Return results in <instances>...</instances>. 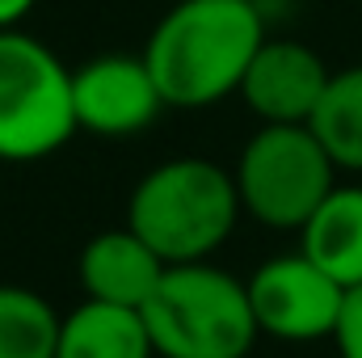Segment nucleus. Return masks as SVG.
Returning a JSON list of instances; mask_svg holds the SVG:
<instances>
[{"label": "nucleus", "mask_w": 362, "mask_h": 358, "mask_svg": "<svg viewBox=\"0 0 362 358\" xmlns=\"http://www.w3.org/2000/svg\"><path fill=\"white\" fill-rule=\"evenodd\" d=\"M299 249L346 291L362 282V185H333L299 228Z\"/></svg>", "instance_id": "nucleus-10"}, {"label": "nucleus", "mask_w": 362, "mask_h": 358, "mask_svg": "<svg viewBox=\"0 0 362 358\" xmlns=\"http://www.w3.org/2000/svg\"><path fill=\"white\" fill-rule=\"evenodd\" d=\"M236 178L202 156H177L148 169L127 202V228L139 232L169 266L206 262L240 219Z\"/></svg>", "instance_id": "nucleus-2"}, {"label": "nucleus", "mask_w": 362, "mask_h": 358, "mask_svg": "<svg viewBox=\"0 0 362 358\" xmlns=\"http://www.w3.org/2000/svg\"><path fill=\"white\" fill-rule=\"evenodd\" d=\"M240 207L278 232H299L337 185V165L308 122H262L232 169Z\"/></svg>", "instance_id": "nucleus-5"}, {"label": "nucleus", "mask_w": 362, "mask_h": 358, "mask_svg": "<svg viewBox=\"0 0 362 358\" xmlns=\"http://www.w3.org/2000/svg\"><path fill=\"white\" fill-rule=\"evenodd\" d=\"M59 325L38 291L0 287V358H55Z\"/></svg>", "instance_id": "nucleus-13"}, {"label": "nucleus", "mask_w": 362, "mask_h": 358, "mask_svg": "<svg viewBox=\"0 0 362 358\" xmlns=\"http://www.w3.org/2000/svg\"><path fill=\"white\" fill-rule=\"evenodd\" d=\"M333 342H337V354L341 358H362V282L346 291V304H341Z\"/></svg>", "instance_id": "nucleus-14"}, {"label": "nucleus", "mask_w": 362, "mask_h": 358, "mask_svg": "<svg viewBox=\"0 0 362 358\" xmlns=\"http://www.w3.org/2000/svg\"><path fill=\"white\" fill-rule=\"evenodd\" d=\"M34 4H38V0H0V30L21 25V21L34 13Z\"/></svg>", "instance_id": "nucleus-15"}, {"label": "nucleus", "mask_w": 362, "mask_h": 358, "mask_svg": "<svg viewBox=\"0 0 362 358\" xmlns=\"http://www.w3.org/2000/svg\"><path fill=\"white\" fill-rule=\"evenodd\" d=\"M165 270L169 262L131 228H110L81 249L85 295L101 304H118V308H144L156 282L165 278Z\"/></svg>", "instance_id": "nucleus-9"}, {"label": "nucleus", "mask_w": 362, "mask_h": 358, "mask_svg": "<svg viewBox=\"0 0 362 358\" xmlns=\"http://www.w3.org/2000/svg\"><path fill=\"white\" fill-rule=\"evenodd\" d=\"M266 42L257 0H177L148 34L144 64L173 110H202L232 93Z\"/></svg>", "instance_id": "nucleus-1"}, {"label": "nucleus", "mask_w": 362, "mask_h": 358, "mask_svg": "<svg viewBox=\"0 0 362 358\" xmlns=\"http://www.w3.org/2000/svg\"><path fill=\"white\" fill-rule=\"evenodd\" d=\"M245 287H249L257 329L278 342L333 337L341 304H346V287L333 274H325L303 249L262 262Z\"/></svg>", "instance_id": "nucleus-6"}, {"label": "nucleus", "mask_w": 362, "mask_h": 358, "mask_svg": "<svg viewBox=\"0 0 362 358\" xmlns=\"http://www.w3.org/2000/svg\"><path fill=\"white\" fill-rule=\"evenodd\" d=\"M139 312L160 358H245L262 333L249 287L211 262L169 266Z\"/></svg>", "instance_id": "nucleus-3"}, {"label": "nucleus", "mask_w": 362, "mask_h": 358, "mask_svg": "<svg viewBox=\"0 0 362 358\" xmlns=\"http://www.w3.org/2000/svg\"><path fill=\"white\" fill-rule=\"evenodd\" d=\"M329 64L299 38H270L249 59L240 81L245 105L262 122H308L329 85Z\"/></svg>", "instance_id": "nucleus-8"}, {"label": "nucleus", "mask_w": 362, "mask_h": 358, "mask_svg": "<svg viewBox=\"0 0 362 358\" xmlns=\"http://www.w3.org/2000/svg\"><path fill=\"white\" fill-rule=\"evenodd\" d=\"M308 127L325 144L337 169L362 173V64L329 76L320 105L312 110Z\"/></svg>", "instance_id": "nucleus-12"}, {"label": "nucleus", "mask_w": 362, "mask_h": 358, "mask_svg": "<svg viewBox=\"0 0 362 358\" xmlns=\"http://www.w3.org/2000/svg\"><path fill=\"white\" fill-rule=\"evenodd\" d=\"M72 110H76L81 131L122 139V135H139L144 127H152L156 114L165 110V97L156 89L144 55L114 51V55H97L72 72Z\"/></svg>", "instance_id": "nucleus-7"}, {"label": "nucleus", "mask_w": 362, "mask_h": 358, "mask_svg": "<svg viewBox=\"0 0 362 358\" xmlns=\"http://www.w3.org/2000/svg\"><path fill=\"white\" fill-rule=\"evenodd\" d=\"M76 131L72 68L21 25L0 30V161H42Z\"/></svg>", "instance_id": "nucleus-4"}, {"label": "nucleus", "mask_w": 362, "mask_h": 358, "mask_svg": "<svg viewBox=\"0 0 362 358\" xmlns=\"http://www.w3.org/2000/svg\"><path fill=\"white\" fill-rule=\"evenodd\" d=\"M152 337L139 308L85 299L59 325L55 358H152Z\"/></svg>", "instance_id": "nucleus-11"}]
</instances>
